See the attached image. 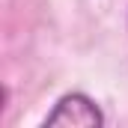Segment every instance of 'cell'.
Wrapping results in <instances>:
<instances>
[{"mask_svg": "<svg viewBox=\"0 0 128 128\" xmlns=\"http://www.w3.org/2000/svg\"><path fill=\"white\" fill-rule=\"evenodd\" d=\"M45 128H57V125H72V128H98L104 125V113H101V107H98L96 101L90 96H84V92H68L63 96L57 104H54V110L45 116Z\"/></svg>", "mask_w": 128, "mask_h": 128, "instance_id": "cell-1", "label": "cell"}]
</instances>
